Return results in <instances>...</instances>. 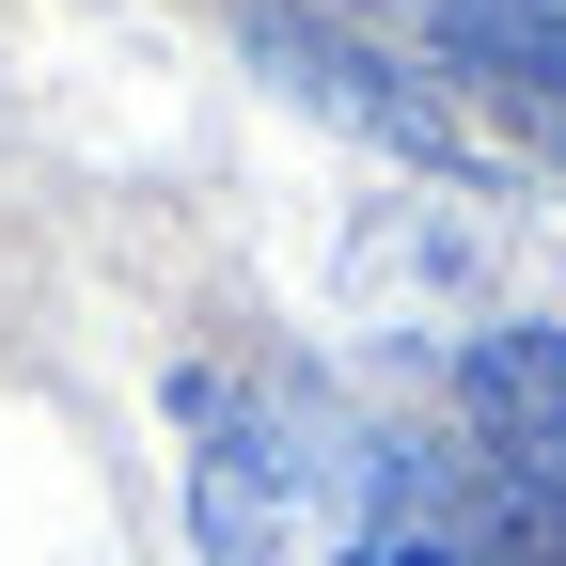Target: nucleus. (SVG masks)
<instances>
[{"mask_svg":"<svg viewBox=\"0 0 566 566\" xmlns=\"http://www.w3.org/2000/svg\"><path fill=\"white\" fill-rule=\"evenodd\" d=\"M189 409V551L205 566H363V520H378V472L394 441H363L331 394L300 378H174Z\"/></svg>","mask_w":566,"mask_h":566,"instance_id":"nucleus-1","label":"nucleus"},{"mask_svg":"<svg viewBox=\"0 0 566 566\" xmlns=\"http://www.w3.org/2000/svg\"><path fill=\"white\" fill-rule=\"evenodd\" d=\"M457 520H472V566H566V331L504 315L457 346Z\"/></svg>","mask_w":566,"mask_h":566,"instance_id":"nucleus-2","label":"nucleus"},{"mask_svg":"<svg viewBox=\"0 0 566 566\" xmlns=\"http://www.w3.org/2000/svg\"><path fill=\"white\" fill-rule=\"evenodd\" d=\"M424 17H441V0H424Z\"/></svg>","mask_w":566,"mask_h":566,"instance_id":"nucleus-5","label":"nucleus"},{"mask_svg":"<svg viewBox=\"0 0 566 566\" xmlns=\"http://www.w3.org/2000/svg\"><path fill=\"white\" fill-rule=\"evenodd\" d=\"M441 48H457L520 126L566 142V0H441Z\"/></svg>","mask_w":566,"mask_h":566,"instance_id":"nucleus-4","label":"nucleus"},{"mask_svg":"<svg viewBox=\"0 0 566 566\" xmlns=\"http://www.w3.org/2000/svg\"><path fill=\"white\" fill-rule=\"evenodd\" d=\"M252 63L300 111H331V126H363V142H394V158H457V111L424 95V80H394L378 48H346V32H315V17H252Z\"/></svg>","mask_w":566,"mask_h":566,"instance_id":"nucleus-3","label":"nucleus"}]
</instances>
